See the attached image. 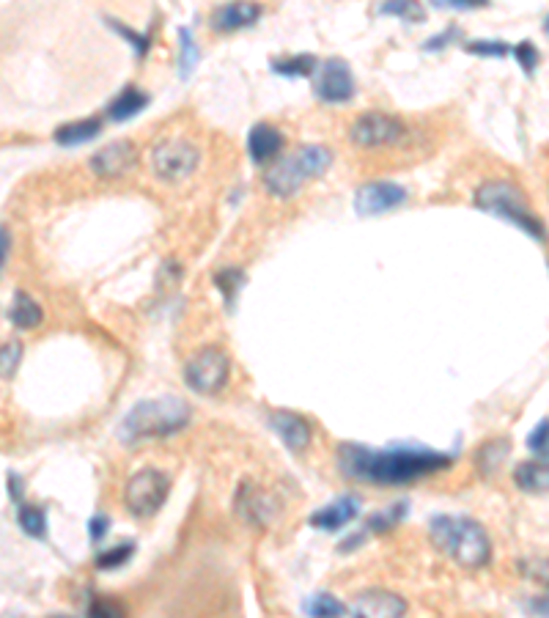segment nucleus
I'll return each instance as SVG.
<instances>
[{
    "label": "nucleus",
    "instance_id": "obj_1",
    "mask_svg": "<svg viewBox=\"0 0 549 618\" xmlns=\"http://www.w3.org/2000/svg\"><path fill=\"white\" fill-rule=\"evenodd\" d=\"M453 465L451 454L415 448V445H396V448H368V445L344 443L338 445V467L346 478L374 484V487H404L423 476Z\"/></svg>",
    "mask_w": 549,
    "mask_h": 618
},
{
    "label": "nucleus",
    "instance_id": "obj_2",
    "mask_svg": "<svg viewBox=\"0 0 549 618\" xmlns=\"http://www.w3.org/2000/svg\"><path fill=\"white\" fill-rule=\"evenodd\" d=\"M429 536L434 547L442 555H448L451 561H456L462 569H481L492 558L489 533L484 531L481 522L470 520V517L437 514L429 522Z\"/></svg>",
    "mask_w": 549,
    "mask_h": 618
},
{
    "label": "nucleus",
    "instance_id": "obj_3",
    "mask_svg": "<svg viewBox=\"0 0 549 618\" xmlns=\"http://www.w3.org/2000/svg\"><path fill=\"white\" fill-rule=\"evenodd\" d=\"M190 404L179 396H157L149 402L135 404L127 418L121 421L119 437L124 445H138L154 437H168V434L182 432L190 423Z\"/></svg>",
    "mask_w": 549,
    "mask_h": 618
},
{
    "label": "nucleus",
    "instance_id": "obj_4",
    "mask_svg": "<svg viewBox=\"0 0 549 618\" xmlns=\"http://www.w3.org/2000/svg\"><path fill=\"white\" fill-rule=\"evenodd\" d=\"M330 165H333V152L327 146L319 143L300 146L270 165V171L264 174V190L275 198L297 196L308 182L327 174Z\"/></svg>",
    "mask_w": 549,
    "mask_h": 618
},
{
    "label": "nucleus",
    "instance_id": "obj_5",
    "mask_svg": "<svg viewBox=\"0 0 549 618\" xmlns=\"http://www.w3.org/2000/svg\"><path fill=\"white\" fill-rule=\"evenodd\" d=\"M475 206L489 212V215L503 217L511 226H519L533 239L547 242V226L541 223V217L530 212L525 193H522L519 187L511 185V182H500V179L484 182V185L475 190Z\"/></svg>",
    "mask_w": 549,
    "mask_h": 618
},
{
    "label": "nucleus",
    "instance_id": "obj_6",
    "mask_svg": "<svg viewBox=\"0 0 549 618\" xmlns=\"http://www.w3.org/2000/svg\"><path fill=\"white\" fill-rule=\"evenodd\" d=\"M407 135H410L407 124L385 110H368L363 116H357L355 124L349 127V141L355 143L357 149H390V146H399Z\"/></svg>",
    "mask_w": 549,
    "mask_h": 618
},
{
    "label": "nucleus",
    "instance_id": "obj_7",
    "mask_svg": "<svg viewBox=\"0 0 549 618\" xmlns=\"http://www.w3.org/2000/svg\"><path fill=\"white\" fill-rule=\"evenodd\" d=\"M228 374H231V358L220 347L198 349L184 363V382H187V388H193L195 393H204V396L223 391Z\"/></svg>",
    "mask_w": 549,
    "mask_h": 618
},
{
    "label": "nucleus",
    "instance_id": "obj_8",
    "mask_svg": "<svg viewBox=\"0 0 549 618\" xmlns=\"http://www.w3.org/2000/svg\"><path fill=\"white\" fill-rule=\"evenodd\" d=\"M168 492H171V478L154 467H143L127 481L124 503L135 517H154L162 509Z\"/></svg>",
    "mask_w": 549,
    "mask_h": 618
},
{
    "label": "nucleus",
    "instance_id": "obj_9",
    "mask_svg": "<svg viewBox=\"0 0 549 618\" xmlns=\"http://www.w3.org/2000/svg\"><path fill=\"white\" fill-rule=\"evenodd\" d=\"M201 163V152L193 143L184 138H171L154 146L151 152V168L162 182H184L187 176L195 174V168Z\"/></svg>",
    "mask_w": 549,
    "mask_h": 618
},
{
    "label": "nucleus",
    "instance_id": "obj_10",
    "mask_svg": "<svg viewBox=\"0 0 549 618\" xmlns=\"http://www.w3.org/2000/svg\"><path fill=\"white\" fill-rule=\"evenodd\" d=\"M313 94L327 105H344L355 97V77L341 58H327L313 72Z\"/></svg>",
    "mask_w": 549,
    "mask_h": 618
},
{
    "label": "nucleus",
    "instance_id": "obj_11",
    "mask_svg": "<svg viewBox=\"0 0 549 618\" xmlns=\"http://www.w3.org/2000/svg\"><path fill=\"white\" fill-rule=\"evenodd\" d=\"M407 201V190L396 182H371L357 190L355 212L360 217H374L390 212Z\"/></svg>",
    "mask_w": 549,
    "mask_h": 618
},
{
    "label": "nucleus",
    "instance_id": "obj_12",
    "mask_svg": "<svg viewBox=\"0 0 549 618\" xmlns=\"http://www.w3.org/2000/svg\"><path fill=\"white\" fill-rule=\"evenodd\" d=\"M138 163V146L127 138L108 143L105 149H99L91 157V171L102 179H119V176L130 174Z\"/></svg>",
    "mask_w": 549,
    "mask_h": 618
},
{
    "label": "nucleus",
    "instance_id": "obj_13",
    "mask_svg": "<svg viewBox=\"0 0 549 618\" xmlns=\"http://www.w3.org/2000/svg\"><path fill=\"white\" fill-rule=\"evenodd\" d=\"M407 613V599H401L393 591H360L355 602L349 605V616H368V618H396Z\"/></svg>",
    "mask_w": 549,
    "mask_h": 618
},
{
    "label": "nucleus",
    "instance_id": "obj_14",
    "mask_svg": "<svg viewBox=\"0 0 549 618\" xmlns=\"http://www.w3.org/2000/svg\"><path fill=\"white\" fill-rule=\"evenodd\" d=\"M237 514L248 525H267L278 514V500L253 484H242L237 492Z\"/></svg>",
    "mask_w": 549,
    "mask_h": 618
},
{
    "label": "nucleus",
    "instance_id": "obj_15",
    "mask_svg": "<svg viewBox=\"0 0 549 618\" xmlns=\"http://www.w3.org/2000/svg\"><path fill=\"white\" fill-rule=\"evenodd\" d=\"M259 17V3H253V0H234V3H223V6H217V9L212 11V28L220 33L242 31V28L256 25Z\"/></svg>",
    "mask_w": 549,
    "mask_h": 618
},
{
    "label": "nucleus",
    "instance_id": "obj_16",
    "mask_svg": "<svg viewBox=\"0 0 549 618\" xmlns=\"http://www.w3.org/2000/svg\"><path fill=\"white\" fill-rule=\"evenodd\" d=\"M270 423H272V429L278 432L280 440H283V445L291 448V451H305V448L311 445V440H313L311 423L305 421L302 415H297V412H289V410L272 412Z\"/></svg>",
    "mask_w": 549,
    "mask_h": 618
},
{
    "label": "nucleus",
    "instance_id": "obj_17",
    "mask_svg": "<svg viewBox=\"0 0 549 618\" xmlns=\"http://www.w3.org/2000/svg\"><path fill=\"white\" fill-rule=\"evenodd\" d=\"M360 509H363V500L357 498V495H341L330 506L313 511L311 525L313 528H322V531H341V528H346L349 522L355 520Z\"/></svg>",
    "mask_w": 549,
    "mask_h": 618
},
{
    "label": "nucleus",
    "instance_id": "obj_18",
    "mask_svg": "<svg viewBox=\"0 0 549 618\" xmlns=\"http://www.w3.org/2000/svg\"><path fill=\"white\" fill-rule=\"evenodd\" d=\"M280 149H283V135H280L278 127H272L267 121L256 124L248 135V152L250 160L256 165L275 163L280 157Z\"/></svg>",
    "mask_w": 549,
    "mask_h": 618
},
{
    "label": "nucleus",
    "instance_id": "obj_19",
    "mask_svg": "<svg viewBox=\"0 0 549 618\" xmlns=\"http://www.w3.org/2000/svg\"><path fill=\"white\" fill-rule=\"evenodd\" d=\"M514 484L530 495H547L549 492V454L539 459H525L514 470Z\"/></svg>",
    "mask_w": 549,
    "mask_h": 618
},
{
    "label": "nucleus",
    "instance_id": "obj_20",
    "mask_svg": "<svg viewBox=\"0 0 549 618\" xmlns=\"http://www.w3.org/2000/svg\"><path fill=\"white\" fill-rule=\"evenodd\" d=\"M508 454H511V443H508L506 437L486 440V443L478 448V454H475V467H478V473L484 478H492L497 470L503 467Z\"/></svg>",
    "mask_w": 549,
    "mask_h": 618
},
{
    "label": "nucleus",
    "instance_id": "obj_21",
    "mask_svg": "<svg viewBox=\"0 0 549 618\" xmlns=\"http://www.w3.org/2000/svg\"><path fill=\"white\" fill-rule=\"evenodd\" d=\"M149 105V97L135 86H127L119 97L108 105V116L113 121H130L132 116H138L140 110Z\"/></svg>",
    "mask_w": 549,
    "mask_h": 618
},
{
    "label": "nucleus",
    "instance_id": "obj_22",
    "mask_svg": "<svg viewBox=\"0 0 549 618\" xmlns=\"http://www.w3.org/2000/svg\"><path fill=\"white\" fill-rule=\"evenodd\" d=\"M99 132H102V121L99 119H83L64 124L61 130H55V141L61 146H83V143L94 141Z\"/></svg>",
    "mask_w": 549,
    "mask_h": 618
},
{
    "label": "nucleus",
    "instance_id": "obj_23",
    "mask_svg": "<svg viewBox=\"0 0 549 618\" xmlns=\"http://www.w3.org/2000/svg\"><path fill=\"white\" fill-rule=\"evenodd\" d=\"M11 325L20 327V330H33V327L42 325V308L39 303L28 297L25 292L14 294V303H11Z\"/></svg>",
    "mask_w": 549,
    "mask_h": 618
},
{
    "label": "nucleus",
    "instance_id": "obj_24",
    "mask_svg": "<svg viewBox=\"0 0 549 618\" xmlns=\"http://www.w3.org/2000/svg\"><path fill=\"white\" fill-rule=\"evenodd\" d=\"M377 11L385 17H399V20L407 22L426 20V9H423L420 0H382Z\"/></svg>",
    "mask_w": 549,
    "mask_h": 618
},
{
    "label": "nucleus",
    "instance_id": "obj_25",
    "mask_svg": "<svg viewBox=\"0 0 549 618\" xmlns=\"http://www.w3.org/2000/svg\"><path fill=\"white\" fill-rule=\"evenodd\" d=\"M20 528L33 539H47V511L42 506H31V503H20L17 511Z\"/></svg>",
    "mask_w": 549,
    "mask_h": 618
},
{
    "label": "nucleus",
    "instance_id": "obj_26",
    "mask_svg": "<svg viewBox=\"0 0 549 618\" xmlns=\"http://www.w3.org/2000/svg\"><path fill=\"white\" fill-rule=\"evenodd\" d=\"M319 61L313 55H294V58H280V61H272V72L286 77H308L316 72Z\"/></svg>",
    "mask_w": 549,
    "mask_h": 618
},
{
    "label": "nucleus",
    "instance_id": "obj_27",
    "mask_svg": "<svg viewBox=\"0 0 549 618\" xmlns=\"http://www.w3.org/2000/svg\"><path fill=\"white\" fill-rule=\"evenodd\" d=\"M179 42H182L179 44V75H182V80H187L198 66V44H195L193 33L187 28L179 31Z\"/></svg>",
    "mask_w": 549,
    "mask_h": 618
},
{
    "label": "nucleus",
    "instance_id": "obj_28",
    "mask_svg": "<svg viewBox=\"0 0 549 618\" xmlns=\"http://www.w3.org/2000/svg\"><path fill=\"white\" fill-rule=\"evenodd\" d=\"M305 610H308V616L316 618H338L349 613V608L341 605L335 597H330V594H316V597L305 605Z\"/></svg>",
    "mask_w": 549,
    "mask_h": 618
},
{
    "label": "nucleus",
    "instance_id": "obj_29",
    "mask_svg": "<svg viewBox=\"0 0 549 618\" xmlns=\"http://www.w3.org/2000/svg\"><path fill=\"white\" fill-rule=\"evenodd\" d=\"M404 517H407V503L401 500V503H393L390 509L374 514V517L368 520V531H374V533L390 531V528H396Z\"/></svg>",
    "mask_w": 549,
    "mask_h": 618
},
{
    "label": "nucleus",
    "instance_id": "obj_30",
    "mask_svg": "<svg viewBox=\"0 0 549 618\" xmlns=\"http://www.w3.org/2000/svg\"><path fill=\"white\" fill-rule=\"evenodd\" d=\"M215 283L217 289L223 292V297H226V303L234 305V297H237V292L242 289V283H245V272L237 270V267H228V270L217 272Z\"/></svg>",
    "mask_w": 549,
    "mask_h": 618
},
{
    "label": "nucleus",
    "instance_id": "obj_31",
    "mask_svg": "<svg viewBox=\"0 0 549 618\" xmlns=\"http://www.w3.org/2000/svg\"><path fill=\"white\" fill-rule=\"evenodd\" d=\"M132 550H135V544L132 542L116 544V547H110V550L97 555V566L99 569H119L121 564H127V561H130Z\"/></svg>",
    "mask_w": 549,
    "mask_h": 618
},
{
    "label": "nucleus",
    "instance_id": "obj_32",
    "mask_svg": "<svg viewBox=\"0 0 549 618\" xmlns=\"http://www.w3.org/2000/svg\"><path fill=\"white\" fill-rule=\"evenodd\" d=\"M20 358H22L20 341L3 344V347H0V377H11L14 369H17V363H20Z\"/></svg>",
    "mask_w": 549,
    "mask_h": 618
},
{
    "label": "nucleus",
    "instance_id": "obj_33",
    "mask_svg": "<svg viewBox=\"0 0 549 618\" xmlns=\"http://www.w3.org/2000/svg\"><path fill=\"white\" fill-rule=\"evenodd\" d=\"M522 572L525 577H530L533 583H539L541 588L549 591V558H530V561H522Z\"/></svg>",
    "mask_w": 549,
    "mask_h": 618
},
{
    "label": "nucleus",
    "instance_id": "obj_34",
    "mask_svg": "<svg viewBox=\"0 0 549 618\" xmlns=\"http://www.w3.org/2000/svg\"><path fill=\"white\" fill-rule=\"evenodd\" d=\"M464 50L473 55H484V58H503V55H508V44L506 42H484V39H478V42H467Z\"/></svg>",
    "mask_w": 549,
    "mask_h": 618
},
{
    "label": "nucleus",
    "instance_id": "obj_35",
    "mask_svg": "<svg viewBox=\"0 0 549 618\" xmlns=\"http://www.w3.org/2000/svg\"><path fill=\"white\" fill-rule=\"evenodd\" d=\"M514 55H517L519 66H522V69H525L528 75H533V69H536V66H539V61H541L539 50H536V44H533V42L517 44V50H514Z\"/></svg>",
    "mask_w": 549,
    "mask_h": 618
},
{
    "label": "nucleus",
    "instance_id": "obj_36",
    "mask_svg": "<svg viewBox=\"0 0 549 618\" xmlns=\"http://www.w3.org/2000/svg\"><path fill=\"white\" fill-rule=\"evenodd\" d=\"M528 448L539 456L549 454V421H541L533 432L528 434Z\"/></svg>",
    "mask_w": 549,
    "mask_h": 618
},
{
    "label": "nucleus",
    "instance_id": "obj_37",
    "mask_svg": "<svg viewBox=\"0 0 549 618\" xmlns=\"http://www.w3.org/2000/svg\"><path fill=\"white\" fill-rule=\"evenodd\" d=\"M437 9H484L489 6V0H431Z\"/></svg>",
    "mask_w": 549,
    "mask_h": 618
},
{
    "label": "nucleus",
    "instance_id": "obj_38",
    "mask_svg": "<svg viewBox=\"0 0 549 618\" xmlns=\"http://www.w3.org/2000/svg\"><path fill=\"white\" fill-rule=\"evenodd\" d=\"M88 613L91 616H121L124 613V608H119V605H110V602H91V608H88Z\"/></svg>",
    "mask_w": 549,
    "mask_h": 618
},
{
    "label": "nucleus",
    "instance_id": "obj_39",
    "mask_svg": "<svg viewBox=\"0 0 549 618\" xmlns=\"http://www.w3.org/2000/svg\"><path fill=\"white\" fill-rule=\"evenodd\" d=\"M110 25H113V28H116V31H119V33H124V36H127V39H130V42H132V47L138 50V53H143V50H146V39H143V36H138V33H132L130 28H124V25H119V22L110 20Z\"/></svg>",
    "mask_w": 549,
    "mask_h": 618
},
{
    "label": "nucleus",
    "instance_id": "obj_40",
    "mask_svg": "<svg viewBox=\"0 0 549 618\" xmlns=\"http://www.w3.org/2000/svg\"><path fill=\"white\" fill-rule=\"evenodd\" d=\"M459 36V28H448V31L442 33V36H434V39H429L426 42V50H442L445 47V42H451V39H456Z\"/></svg>",
    "mask_w": 549,
    "mask_h": 618
},
{
    "label": "nucleus",
    "instance_id": "obj_41",
    "mask_svg": "<svg viewBox=\"0 0 549 618\" xmlns=\"http://www.w3.org/2000/svg\"><path fill=\"white\" fill-rule=\"evenodd\" d=\"M9 250H11L9 231L0 226V272H3V267H6V259H9Z\"/></svg>",
    "mask_w": 549,
    "mask_h": 618
},
{
    "label": "nucleus",
    "instance_id": "obj_42",
    "mask_svg": "<svg viewBox=\"0 0 549 618\" xmlns=\"http://www.w3.org/2000/svg\"><path fill=\"white\" fill-rule=\"evenodd\" d=\"M108 533V517H94L91 520V542H97Z\"/></svg>",
    "mask_w": 549,
    "mask_h": 618
},
{
    "label": "nucleus",
    "instance_id": "obj_43",
    "mask_svg": "<svg viewBox=\"0 0 549 618\" xmlns=\"http://www.w3.org/2000/svg\"><path fill=\"white\" fill-rule=\"evenodd\" d=\"M528 610H530V613H539V616H549V599L547 597L530 599Z\"/></svg>",
    "mask_w": 549,
    "mask_h": 618
},
{
    "label": "nucleus",
    "instance_id": "obj_44",
    "mask_svg": "<svg viewBox=\"0 0 549 618\" xmlns=\"http://www.w3.org/2000/svg\"><path fill=\"white\" fill-rule=\"evenodd\" d=\"M9 492H11V498L20 503V500H22V484H20V476H17V473H9Z\"/></svg>",
    "mask_w": 549,
    "mask_h": 618
},
{
    "label": "nucleus",
    "instance_id": "obj_45",
    "mask_svg": "<svg viewBox=\"0 0 549 618\" xmlns=\"http://www.w3.org/2000/svg\"><path fill=\"white\" fill-rule=\"evenodd\" d=\"M544 28H547V33H549V17H547V22H544Z\"/></svg>",
    "mask_w": 549,
    "mask_h": 618
}]
</instances>
